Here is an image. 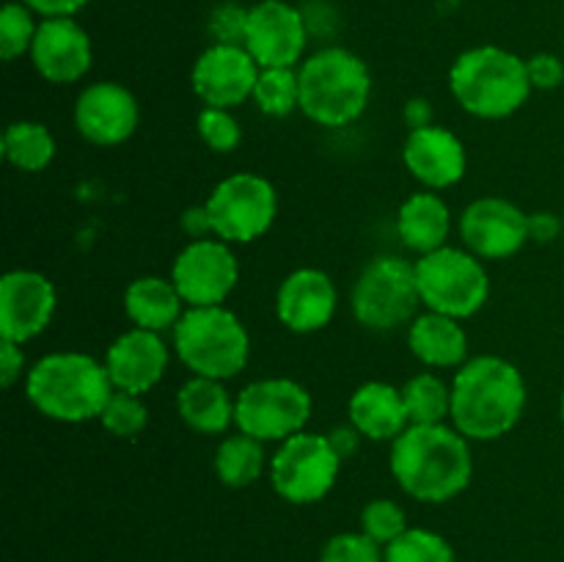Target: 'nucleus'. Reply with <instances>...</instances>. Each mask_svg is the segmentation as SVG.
<instances>
[{
	"label": "nucleus",
	"mask_w": 564,
	"mask_h": 562,
	"mask_svg": "<svg viewBox=\"0 0 564 562\" xmlns=\"http://www.w3.org/2000/svg\"><path fill=\"white\" fill-rule=\"evenodd\" d=\"M389 466L408 496L427 505H444L471 483V441L455 424H411L400 439L391 441Z\"/></svg>",
	"instance_id": "1"
},
{
	"label": "nucleus",
	"mask_w": 564,
	"mask_h": 562,
	"mask_svg": "<svg viewBox=\"0 0 564 562\" xmlns=\"http://www.w3.org/2000/svg\"><path fill=\"white\" fill-rule=\"evenodd\" d=\"M527 378L501 356L468 358L452 380V424L468 441H496L516 430L527 411Z\"/></svg>",
	"instance_id": "2"
},
{
	"label": "nucleus",
	"mask_w": 564,
	"mask_h": 562,
	"mask_svg": "<svg viewBox=\"0 0 564 562\" xmlns=\"http://www.w3.org/2000/svg\"><path fill=\"white\" fill-rule=\"evenodd\" d=\"M113 391L105 361L88 353H47L25 372L28 400L53 422L80 424L99 419Z\"/></svg>",
	"instance_id": "3"
},
{
	"label": "nucleus",
	"mask_w": 564,
	"mask_h": 562,
	"mask_svg": "<svg viewBox=\"0 0 564 562\" xmlns=\"http://www.w3.org/2000/svg\"><path fill=\"white\" fill-rule=\"evenodd\" d=\"M449 91L466 114L477 119H507L532 97L527 58L499 44H479L455 58Z\"/></svg>",
	"instance_id": "4"
},
{
	"label": "nucleus",
	"mask_w": 564,
	"mask_h": 562,
	"mask_svg": "<svg viewBox=\"0 0 564 562\" xmlns=\"http://www.w3.org/2000/svg\"><path fill=\"white\" fill-rule=\"evenodd\" d=\"M301 114L319 127H347L361 119L372 99V72L367 61L345 47H323L303 58Z\"/></svg>",
	"instance_id": "5"
},
{
	"label": "nucleus",
	"mask_w": 564,
	"mask_h": 562,
	"mask_svg": "<svg viewBox=\"0 0 564 562\" xmlns=\"http://www.w3.org/2000/svg\"><path fill=\"white\" fill-rule=\"evenodd\" d=\"M176 358L193 375L229 380L251 358V336L242 320L226 306H187L174 328Z\"/></svg>",
	"instance_id": "6"
},
{
	"label": "nucleus",
	"mask_w": 564,
	"mask_h": 562,
	"mask_svg": "<svg viewBox=\"0 0 564 562\" xmlns=\"http://www.w3.org/2000/svg\"><path fill=\"white\" fill-rule=\"evenodd\" d=\"M416 284L427 312L455 320L474 317L490 298V275L485 262L468 248L444 246L419 257Z\"/></svg>",
	"instance_id": "7"
},
{
	"label": "nucleus",
	"mask_w": 564,
	"mask_h": 562,
	"mask_svg": "<svg viewBox=\"0 0 564 562\" xmlns=\"http://www.w3.org/2000/svg\"><path fill=\"white\" fill-rule=\"evenodd\" d=\"M350 306L358 325L375 334H389L402 325H411L422 306L416 262H408L394 253L375 257L352 284Z\"/></svg>",
	"instance_id": "8"
},
{
	"label": "nucleus",
	"mask_w": 564,
	"mask_h": 562,
	"mask_svg": "<svg viewBox=\"0 0 564 562\" xmlns=\"http://www.w3.org/2000/svg\"><path fill=\"white\" fill-rule=\"evenodd\" d=\"M204 209L213 226V237H220L229 246H246L270 231L279 215V193L262 174L240 171L220 180L209 191Z\"/></svg>",
	"instance_id": "9"
},
{
	"label": "nucleus",
	"mask_w": 564,
	"mask_h": 562,
	"mask_svg": "<svg viewBox=\"0 0 564 562\" xmlns=\"http://www.w3.org/2000/svg\"><path fill=\"white\" fill-rule=\"evenodd\" d=\"M339 452L330 444L328 433H301L281 441L270 457V485L290 505H314L325 499L341 472Z\"/></svg>",
	"instance_id": "10"
},
{
	"label": "nucleus",
	"mask_w": 564,
	"mask_h": 562,
	"mask_svg": "<svg viewBox=\"0 0 564 562\" xmlns=\"http://www.w3.org/2000/svg\"><path fill=\"white\" fill-rule=\"evenodd\" d=\"M314 402L303 383L292 378H262L237 395L235 424L259 441H286L306 430Z\"/></svg>",
	"instance_id": "11"
},
{
	"label": "nucleus",
	"mask_w": 564,
	"mask_h": 562,
	"mask_svg": "<svg viewBox=\"0 0 564 562\" xmlns=\"http://www.w3.org/2000/svg\"><path fill=\"white\" fill-rule=\"evenodd\" d=\"M171 281L185 306H224L240 281V262L226 240L198 237L176 253Z\"/></svg>",
	"instance_id": "12"
},
{
	"label": "nucleus",
	"mask_w": 564,
	"mask_h": 562,
	"mask_svg": "<svg viewBox=\"0 0 564 562\" xmlns=\"http://www.w3.org/2000/svg\"><path fill=\"white\" fill-rule=\"evenodd\" d=\"M308 22L297 6L286 0H259L248 9L242 47L262 69L303 64L308 44Z\"/></svg>",
	"instance_id": "13"
},
{
	"label": "nucleus",
	"mask_w": 564,
	"mask_h": 562,
	"mask_svg": "<svg viewBox=\"0 0 564 562\" xmlns=\"http://www.w3.org/2000/svg\"><path fill=\"white\" fill-rule=\"evenodd\" d=\"M460 237L474 257L510 259L527 246L529 237V213H523L516 202L501 196H482L468 204L460 215Z\"/></svg>",
	"instance_id": "14"
},
{
	"label": "nucleus",
	"mask_w": 564,
	"mask_h": 562,
	"mask_svg": "<svg viewBox=\"0 0 564 562\" xmlns=\"http://www.w3.org/2000/svg\"><path fill=\"white\" fill-rule=\"evenodd\" d=\"M262 66L242 44H209L191 69V88L207 108L235 110L253 97Z\"/></svg>",
	"instance_id": "15"
},
{
	"label": "nucleus",
	"mask_w": 564,
	"mask_h": 562,
	"mask_svg": "<svg viewBox=\"0 0 564 562\" xmlns=\"http://www.w3.org/2000/svg\"><path fill=\"white\" fill-rule=\"evenodd\" d=\"M58 292L55 284L39 270L17 268L0 279V339L25 342L36 339L55 317Z\"/></svg>",
	"instance_id": "16"
},
{
	"label": "nucleus",
	"mask_w": 564,
	"mask_h": 562,
	"mask_svg": "<svg viewBox=\"0 0 564 562\" xmlns=\"http://www.w3.org/2000/svg\"><path fill=\"white\" fill-rule=\"evenodd\" d=\"M141 121L135 94L116 80L91 83L75 102V127L94 147H119L130 141Z\"/></svg>",
	"instance_id": "17"
},
{
	"label": "nucleus",
	"mask_w": 564,
	"mask_h": 562,
	"mask_svg": "<svg viewBox=\"0 0 564 562\" xmlns=\"http://www.w3.org/2000/svg\"><path fill=\"white\" fill-rule=\"evenodd\" d=\"M28 55L39 77L53 86L83 80L94 64L91 36L75 17H44Z\"/></svg>",
	"instance_id": "18"
},
{
	"label": "nucleus",
	"mask_w": 564,
	"mask_h": 562,
	"mask_svg": "<svg viewBox=\"0 0 564 562\" xmlns=\"http://www.w3.org/2000/svg\"><path fill=\"white\" fill-rule=\"evenodd\" d=\"M171 350L163 342V334L147 328H135L116 336L105 350V369L116 391H130L143 397L163 380L169 369Z\"/></svg>",
	"instance_id": "19"
},
{
	"label": "nucleus",
	"mask_w": 564,
	"mask_h": 562,
	"mask_svg": "<svg viewBox=\"0 0 564 562\" xmlns=\"http://www.w3.org/2000/svg\"><path fill=\"white\" fill-rule=\"evenodd\" d=\"M339 292L319 268H297L275 292V317L292 334H317L334 320Z\"/></svg>",
	"instance_id": "20"
},
{
	"label": "nucleus",
	"mask_w": 564,
	"mask_h": 562,
	"mask_svg": "<svg viewBox=\"0 0 564 562\" xmlns=\"http://www.w3.org/2000/svg\"><path fill=\"white\" fill-rule=\"evenodd\" d=\"M405 169L416 182H422L424 191H444L457 185L466 176L468 154L460 138L441 125L419 127L411 130L402 147Z\"/></svg>",
	"instance_id": "21"
},
{
	"label": "nucleus",
	"mask_w": 564,
	"mask_h": 562,
	"mask_svg": "<svg viewBox=\"0 0 564 562\" xmlns=\"http://www.w3.org/2000/svg\"><path fill=\"white\" fill-rule=\"evenodd\" d=\"M347 417L352 428L369 441H394L411 428L402 389L386 380H369L358 386L347 406Z\"/></svg>",
	"instance_id": "22"
},
{
	"label": "nucleus",
	"mask_w": 564,
	"mask_h": 562,
	"mask_svg": "<svg viewBox=\"0 0 564 562\" xmlns=\"http://www.w3.org/2000/svg\"><path fill=\"white\" fill-rule=\"evenodd\" d=\"M452 231V209L438 191H419L411 193L397 209V235L408 251L424 253L438 251L449 246Z\"/></svg>",
	"instance_id": "23"
},
{
	"label": "nucleus",
	"mask_w": 564,
	"mask_h": 562,
	"mask_svg": "<svg viewBox=\"0 0 564 562\" xmlns=\"http://www.w3.org/2000/svg\"><path fill=\"white\" fill-rule=\"evenodd\" d=\"M408 347L433 369L463 367L468 361V334L460 320L427 309L408 325Z\"/></svg>",
	"instance_id": "24"
},
{
	"label": "nucleus",
	"mask_w": 564,
	"mask_h": 562,
	"mask_svg": "<svg viewBox=\"0 0 564 562\" xmlns=\"http://www.w3.org/2000/svg\"><path fill=\"white\" fill-rule=\"evenodd\" d=\"M237 397L226 391L224 380L193 375L176 391V413L191 430L204 435H220L235 424Z\"/></svg>",
	"instance_id": "25"
},
{
	"label": "nucleus",
	"mask_w": 564,
	"mask_h": 562,
	"mask_svg": "<svg viewBox=\"0 0 564 562\" xmlns=\"http://www.w3.org/2000/svg\"><path fill=\"white\" fill-rule=\"evenodd\" d=\"M185 309L174 281L163 275H141L124 290V314L135 328L158 331V334L174 331Z\"/></svg>",
	"instance_id": "26"
},
{
	"label": "nucleus",
	"mask_w": 564,
	"mask_h": 562,
	"mask_svg": "<svg viewBox=\"0 0 564 562\" xmlns=\"http://www.w3.org/2000/svg\"><path fill=\"white\" fill-rule=\"evenodd\" d=\"M264 468H270L264 441L240 433V430L235 435H226L215 450V474L229 488H248L262 477Z\"/></svg>",
	"instance_id": "27"
},
{
	"label": "nucleus",
	"mask_w": 564,
	"mask_h": 562,
	"mask_svg": "<svg viewBox=\"0 0 564 562\" xmlns=\"http://www.w3.org/2000/svg\"><path fill=\"white\" fill-rule=\"evenodd\" d=\"M3 158L6 163H11L14 169L28 171V174H36V171H44L55 158V136L50 132L47 125L31 119L11 121L3 130Z\"/></svg>",
	"instance_id": "28"
},
{
	"label": "nucleus",
	"mask_w": 564,
	"mask_h": 562,
	"mask_svg": "<svg viewBox=\"0 0 564 562\" xmlns=\"http://www.w3.org/2000/svg\"><path fill=\"white\" fill-rule=\"evenodd\" d=\"M411 424H441L452 417V383L435 372H419L402 386Z\"/></svg>",
	"instance_id": "29"
},
{
	"label": "nucleus",
	"mask_w": 564,
	"mask_h": 562,
	"mask_svg": "<svg viewBox=\"0 0 564 562\" xmlns=\"http://www.w3.org/2000/svg\"><path fill=\"white\" fill-rule=\"evenodd\" d=\"M251 99L264 116H273V119H284V116L301 110L297 66H270V69L259 72Z\"/></svg>",
	"instance_id": "30"
},
{
	"label": "nucleus",
	"mask_w": 564,
	"mask_h": 562,
	"mask_svg": "<svg viewBox=\"0 0 564 562\" xmlns=\"http://www.w3.org/2000/svg\"><path fill=\"white\" fill-rule=\"evenodd\" d=\"M383 562H455V549L433 529L408 527L383 549Z\"/></svg>",
	"instance_id": "31"
},
{
	"label": "nucleus",
	"mask_w": 564,
	"mask_h": 562,
	"mask_svg": "<svg viewBox=\"0 0 564 562\" xmlns=\"http://www.w3.org/2000/svg\"><path fill=\"white\" fill-rule=\"evenodd\" d=\"M36 11L28 9L22 0H9L0 11V55L3 61H17L31 53L39 22Z\"/></svg>",
	"instance_id": "32"
},
{
	"label": "nucleus",
	"mask_w": 564,
	"mask_h": 562,
	"mask_svg": "<svg viewBox=\"0 0 564 562\" xmlns=\"http://www.w3.org/2000/svg\"><path fill=\"white\" fill-rule=\"evenodd\" d=\"M99 424H102L113 439H138V435L147 430L149 411L138 395H130V391H113L108 406H105V411L99 413Z\"/></svg>",
	"instance_id": "33"
},
{
	"label": "nucleus",
	"mask_w": 564,
	"mask_h": 562,
	"mask_svg": "<svg viewBox=\"0 0 564 562\" xmlns=\"http://www.w3.org/2000/svg\"><path fill=\"white\" fill-rule=\"evenodd\" d=\"M196 132L207 143V149L220 154L235 152L242 141V127L229 108H207L204 105L196 119Z\"/></svg>",
	"instance_id": "34"
},
{
	"label": "nucleus",
	"mask_w": 564,
	"mask_h": 562,
	"mask_svg": "<svg viewBox=\"0 0 564 562\" xmlns=\"http://www.w3.org/2000/svg\"><path fill=\"white\" fill-rule=\"evenodd\" d=\"M408 529L405 510L394 499H372L361 510V532L378 545H389Z\"/></svg>",
	"instance_id": "35"
},
{
	"label": "nucleus",
	"mask_w": 564,
	"mask_h": 562,
	"mask_svg": "<svg viewBox=\"0 0 564 562\" xmlns=\"http://www.w3.org/2000/svg\"><path fill=\"white\" fill-rule=\"evenodd\" d=\"M383 545L364 532H339L323 545L319 562H383Z\"/></svg>",
	"instance_id": "36"
},
{
	"label": "nucleus",
	"mask_w": 564,
	"mask_h": 562,
	"mask_svg": "<svg viewBox=\"0 0 564 562\" xmlns=\"http://www.w3.org/2000/svg\"><path fill=\"white\" fill-rule=\"evenodd\" d=\"M246 22L248 9H242L235 0H226V3H218L209 11L207 33L213 39V44H242V39H246Z\"/></svg>",
	"instance_id": "37"
},
{
	"label": "nucleus",
	"mask_w": 564,
	"mask_h": 562,
	"mask_svg": "<svg viewBox=\"0 0 564 562\" xmlns=\"http://www.w3.org/2000/svg\"><path fill=\"white\" fill-rule=\"evenodd\" d=\"M527 69L532 88L538 91H554L564 83V61L554 53H534L527 58Z\"/></svg>",
	"instance_id": "38"
},
{
	"label": "nucleus",
	"mask_w": 564,
	"mask_h": 562,
	"mask_svg": "<svg viewBox=\"0 0 564 562\" xmlns=\"http://www.w3.org/2000/svg\"><path fill=\"white\" fill-rule=\"evenodd\" d=\"M22 369H25V353L20 342L0 339V383L6 389L14 386L22 378Z\"/></svg>",
	"instance_id": "39"
},
{
	"label": "nucleus",
	"mask_w": 564,
	"mask_h": 562,
	"mask_svg": "<svg viewBox=\"0 0 564 562\" xmlns=\"http://www.w3.org/2000/svg\"><path fill=\"white\" fill-rule=\"evenodd\" d=\"M529 237L534 242H554L556 237H564V215L532 213L529 215Z\"/></svg>",
	"instance_id": "40"
},
{
	"label": "nucleus",
	"mask_w": 564,
	"mask_h": 562,
	"mask_svg": "<svg viewBox=\"0 0 564 562\" xmlns=\"http://www.w3.org/2000/svg\"><path fill=\"white\" fill-rule=\"evenodd\" d=\"M39 17H75L77 11L86 9L91 0H22Z\"/></svg>",
	"instance_id": "41"
},
{
	"label": "nucleus",
	"mask_w": 564,
	"mask_h": 562,
	"mask_svg": "<svg viewBox=\"0 0 564 562\" xmlns=\"http://www.w3.org/2000/svg\"><path fill=\"white\" fill-rule=\"evenodd\" d=\"M328 439H330V444H334V450L339 452L341 461H347V457L356 455V452H358V446H361L364 435L358 433V430L352 428V424H339V428L330 430Z\"/></svg>",
	"instance_id": "42"
},
{
	"label": "nucleus",
	"mask_w": 564,
	"mask_h": 562,
	"mask_svg": "<svg viewBox=\"0 0 564 562\" xmlns=\"http://www.w3.org/2000/svg\"><path fill=\"white\" fill-rule=\"evenodd\" d=\"M182 229L187 231V237H191V240H198V237H213V226H209L204 204L185 209V215H182Z\"/></svg>",
	"instance_id": "43"
},
{
	"label": "nucleus",
	"mask_w": 564,
	"mask_h": 562,
	"mask_svg": "<svg viewBox=\"0 0 564 562\" xmlns=\"http://www.w3.org/2000/svg\"><path fill=\"white\" fill-rule=\"evenodd\" d=\"M405 121L411 130L433 125V108H430L427 99H411V102L405 105Z\"/></svg>",
	"instance_id": "44"
},
{
	"label": "nucleus",
	"mask_w": 564,
	"mask_h": 562,
	"mask_svg": "<svg viewBox=\"0 0 564 562\" xmlns=\"http://www.w3.org/2000/svg\"><path fill=\"white\" fill-rule=\"evenodd\" d=\"M560 417H562V424H564V395H562V402H560Z\"/></svg>",
	"instance_id": "45"
}]
</instances>
